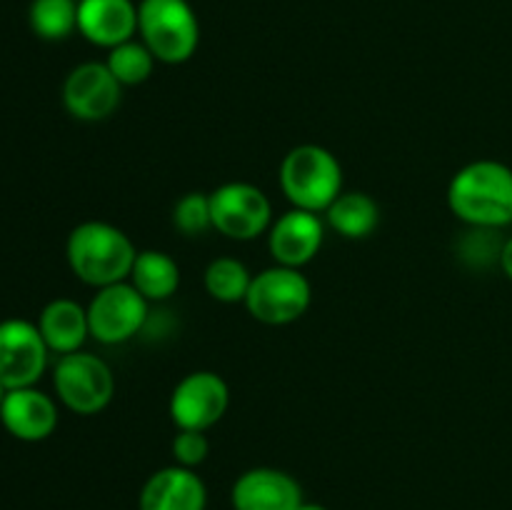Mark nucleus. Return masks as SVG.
<instances>
[{"label":"nucleus","instance_id":"1","mask_svg":"<svg viewBox=\"0 0 512 510\" xmlns=\"http://www.w3.org/2000/svg\"><path fill=\"white\" fill-rule=\"evenodd\" d=\"M448 205L470 228H505L512 223V168L500 160L463 165L448 185Z\"/></svg>","mask_w":512,"mask_h":510},{"label":"nucleus","instance_id":"2","mask_svg":"<svg viewBox=\"0 0 512 510\" xmlns=\"http://www.w3.org/2000/svg\"><path fill=\"white\" fill-rule=\"evenodd\" d=\"M65 255L78 280L93 288H105L130 278L138 250L118 225L105 220H85L70 230Z\"/></svg>","mask_w":512,"mask_h":510},{"label":"nucleus","instance_id":"3","mask_svg":"<svg viewBox=\"0 0 512 510\" xmlns=\"http://www.w3.org/2000/svg\"><path fill=\"white\" fill-rule=\"evenodd\" d=\"M280 188L293 208L325 213L343 193V165L323 145H298L280 163Z\"/></svg>","mask_w":512,"mask_h":510},{"label":"nucleus","instance_id":"4","mask_svg":"<svg viewBox=\"0 0 512 510\" xmlns=\"http://www.w3.org/2000/svg\"><path fill=\"white\" fill-rule=\"evenodd\" d=\"M138 33L158 63L180 65L200 43L198 15L188 0H140Z\"/></svg>","mask_w":512,"mask_h":510},{"label":"nucleus","instance_id":"5","mask_svg":"<svg viewBox=\"0 0 512 510\" xmlns=\"http://www.w3.org/2000/svg\"><path fill=\"white\" fill-rule=\"evenodd\" d=\"M313 300L310 280L298 268L273 265L253 275L245 308L258 323L290 325L303 318Z\"/></svg>","mask_w":512,"mask_h":510},{"label":"nucleus","instance_id":"6","mask_svg":"<svg viewBox=\"0 0 512 510\" xmlns=\"http://www.w3.org/2000/svg\"><path fill=\"white\" fill-rule=\"evenodd\" d=\"M53 385L60 403L78 415H95L110 405L115 378L103 358L85 350L60 355L53 370Z\"/></svg>","mask_w":512,"mask_h":510},{"label":"nucleus","instance_id":"7","mask_svg":"<svg viewBox=\"0 0 512 510\" xmlns=\"http://www.w3.org/2000/svg\"><path fill=\"white\" fill-rule=\"evenodd\" d=\"M213 228L230 240H255L273 225V205L253 183L233 180L210 193Z\"/></svg>","mask_w":512,"mask_h":510},{"label":"nucleus","instance_id":"8","mask_svg":"<svg viewBox=\"0 0 512 510\" xmlns=\"http://www.w3.org/2000/svg\"><path fill=\"white\" fill-rule=\"evenodd\" d=\"M150 318V303L130 280L98 288L88 305L90 335L103 345H120L143 333Z\"/></svg>","mask_w":512,"mask_h":510},{"label":"nucleus","instance_id":"9","mask_svg":"<svg viewBox=\"0 0 512 510\" xmlns=\"http://www.w3.org/2000/svg\"><path fill=\"white\" fill-rule=\"evenodd\" d=\"M230 405V388L213 370L188 373L170 395V418L178 430H210L220 423Z\"/></svg>","mask_w":512,"mask_h":510},{"label":"nucleus","instance_id":"10","mask_svg":"<svg viewBox=\"0 0 512 510\" xmlns=\"http://www.w3.org/2000/svg\"><path fill=\"white\" fill-rule=\"evenodd\" d=\"M48 353L38 325L20 318L0 323V380L8 390L38 383L48 365Z\"/></svg>","mask_w":512,"mask_h":510},{"label":"nucleus","instance_id":"11","mask_svg":"<svg viewBox=\"0 0 512 510\" xmlns=\"http://www.w3.org/2000/svg\"><path fill=\"white\" fill-rule=\"evenodd\" d=\"M123 85L105 63H83L68 73L63 83V105L73 118L98 123L118 110Z\"/></svg>","mask_w":512,"mask_h":510},{"label":"nucleus","instance_id":"12","mask_svg":"<svg viewBox=\"0 0 512 510\" xmlns=\"http://www.w3.org/2000/svg\"><path fill=\"white\" fill-rule=\"evenodd\" d=\"M325 240V223L318 213L308 210H288L273 220L268 230V250L275 265L303 268L320 253Z\"/></svg>","mask_w":512,"mask_h":510},{"label":"nucleus","instance_id":"13","mask_svg":"<svg viewBox=\"0 0 512 510\" xmlns=\"http://www.w3.org/2000/svg\"><path fill=\"white\" fill-rule=\"evenodd\" d=\"M233 510H298L303 488L293 475L278 468H250L230 490Z\"/></svg>","mask_w":512,"mask_h":510},{"label":"nucleus","instance_id":"14","mask_svg":"<svg viewBox=\"0 0 512 510\" xmlns=\"http://www.w3.org/2000/svg\"><path fill=\"white\" fill-rule=\"evenodd\" d=\"M0 423L13 438L38 443V440L50 438L58 428V408L53 398L40 393L35 385L13 388L5 393L3 405H0Z\"/></svg>","mask_w":512,"mask_h":510},{"label":"nucleus","instance_id":"15","mask_svg":"<svg viewBox=\"0 0 512 510\" xmlns=\"http://www.w3.org/2000/svg\"><path fill=\"white\" fill-rule=\"evenodd\" d=\"M208 490L195 470L183 465L160 468L145 480L140 490V510H205Z\"/></svg>","mask_w":512,"mask_h":510},{"label":"nucleus","instance_id":"16","mask_svg":"<svg viewBox=\"0 0 512 510\" xmlns=\"http://www.w3.org/2000/svg\"><path fill=\"white\" fill-rule=\"evenodd\" d=\"M78 30L100 48H115L138 33V5L133 0H78Z\"/></svg>","mask_w":512,"mask_h":510},{"label":"nucleus","instance_id":"17","mask_svg":"<svg viewBox=\"0 0 512 510\" xmlns=\"http://www.w3.org/2000/svg\"><path fill=\"white\" fill-rule=\"evenodd\" d=\"M38 330L53 353L68 355L83 348L90 335L88 308L70 298L50 300L38 320Z\"/></svg>","mask_w":512,"mask_h":510},{"label":"nucleus","instance_id":"18","mask_svg":"<svg viewBox=\"0 0 512 510\" xmlns=\"http://www.w3.org/2000/svg\"><path fill=\"white\" fill-rule=\"evenodd\" d=\"M128 280L148 303H163L180 288V268L163 250H140Z\"/></svg>","mask_w":512,"mask_h":510},{"label":"nucleus","instance_id":"19","mask_svg":"<svg viewBox=\"0 0 512 510\" xmlns=\"http://www.w3.org/2000/svg\"><path fill=\"white\" fill-rule=\"evenodd\" d=\"M325 218L333 230H338L343 238L348 240H360L368 238L380 223V208L368 193H358V190H350V193H340L333 200L328 210H325Z\"/></svg>","mask_w":512,"mask_h":510},{"label":"nucleus","instance_id":"20","mask_svg":"<svg viewBox=\"0 0 512 510\" xmlns=\"http://www.w3.org/2000/svg\"><path fill=\"white\" fill-rule=\"evenodd\" d=\"M205 290L213 300L218 303H245L248 298L250 283H253V275L248 273L240 260L235 258H215L213 263L205 268Z\"/></svg>","mask_w":512,"mask_h":510},{"label":"nucleus","instance_id":"21","mask_svg":"<svg viewBox=\"0 0 512 510\" xmlns=\"http://www.w3.org/2000/svg\"><path fill=\"white\" fill-rule=\"evenodd\" d=\"M30 28L43 40H65L78 30V0H33Z\"/></svg>","mask_w":512,"mask_h":510},{"label":"nucleus","instance_id":"22","mask_svg":"<svg viewBox=\"0 0 512 510\" xmlns=\"http://www.w3.org/2000/svg\"><path fill=\"white\" fill-rule=\"evenodd\" d=\"M155 63L158 60L143 40H128V43L115 45L108 50V60H105L108 70L123 88L125 85L128 88L130 85H143L153 75Z\"/></svg>","mask_w":512,"mask_h":510},{"label":"nucleus","instance_id":"23","mask_svg":"<svg viewBox=\"0 0 512 510\" xmlns=\"http://www.w3.org/2000/svg\"><path fill=\"white\" fill-rule=\"evenodd\" d=\"M173 223L185 238H198L213 228L210 193H185L173 208Z\"/></svg>","mask_w":512,"mask_h":510},{"label":"nucleus","instance_id":"24","mask_svg":"<svg viewBox=\"0 0 512 510\" xmlns=\"http://www.w3.org/2000/svg\"><path fill=\"white\" fill-rule=\"evenodd\" d=\"M505 240L498 238V230L490 228H470L458 243V255L473 268H485L490 263L500 265V253H503Z\"/></svg>","mask_w":512,"mask_h":510},{"label":"nucleus","instance_id":"25","mask_svg":"<svg viewBox=\"0 0 512 510\" xmlns=\"http://www.w3.org/2000/svg\"><path fill=\"white\" fill-rule=\"evenodd\" d=\"M170 450H173L175 465L195 470L198 465H203L205 460H208L210 443L208 438H205L203 430H178Z\"/></svg>","mask_w":512,"mask_h":510},{"label":"nucleus","instance_id":"26","mask_svg":"<svg viewBox=\"0 0 512 510\" xmlns=\"http://www.w3.org/2000/svg\"><path fill=\"white\" fill-rule=\"evenodd\" d=\"M500 268H503V273L512 280V238H508L503 243V253H500Z\"/></svg>","mask_w":512,"mask_h":510},{"label":"nucleus","instance_id":"27","mask_svg":"<svg viewBox=\"0 0 512 510\" xmlns=\"http://www.w3.org/2000/svg\"><path fill=\"white\" fill-rule=\"evenodd\" d=\"M298 510H328V508H325V505H320V503H303Z\"/></svg>","mask_w":512,"mask_h":510},{"label":"nucleus","instance_id":"28","mask_svg":"<svg viewBox=\"0 0 512 510\" xmlns=\"http://www.w3.org/2000/svg\"><path fill=\"white\" fill-rule=\"evenodd\" d=\"M5 393H8V388H5V383H3V380H0V405H3Z\"/></svg>","mask_w":512,"mask_h":510}]
</instances>
